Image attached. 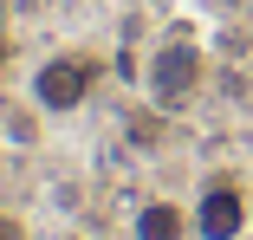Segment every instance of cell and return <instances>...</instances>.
Returning <instances> with one entry per match:
<instances>
[{"instance_id":"1","label":"cell","mask_w":253,"mask_h":240,"mask_svg":"<svg viewBox=\"0 0 253 240\" xmlns=\"http://www.w3.org/2000/svg\"><path fill=\"white\" fill-rule=\"evenodd\" d=\"M201 78H208L201 45L182 39V33H169L163 45H149V59H143V98L156 104V111H182L195 91H201Z\"/></svg>"},{"instance_id":"4","label":"cell","mask_w":253,"mask_h":240,"mask_svg":"<svg viewBox=\"0 0 253 240\" xmlns=\"http://www.w3.org/2000/svg\"><path fill=\"white\" fill-rule=\"evenodd\" d=\"M130 240H195V214L169 195H149L136 214H130Z\"/></svg>"},{"instance_id":"3","label":"cell","mask_w":253,"mask_h":240,"mask_svg":"<svg viewBox=\"0 0 253 240\" xmlns=\"http://www.w3.org/2000/svg\"><path fill=\"white\" fill-rule=\"evenodd\" d=\"M188 214H195V240H240L247 221H253V201H247V188H240V182L214 175V182L188 201Z\"/></svg>"},{"instance_id":"7","label":"cell","mask_w":253,"mask_h":240,"mask_svg":"<svg viewBox=\"0 0 253 240\" xmlns=\"http://www.w3.org/2000/svg\"><path fill=\"white\" fill-rule=\"evenodd\" d=\"M65 240H84V234H65Z\"/></svg>"},{"instance_id":"2","label":"cell","mask_w":253,"mask_h":240,"mask_svg":"<svg viewBox=\"0 0 253 240\" xmlns=\"http://www.w3.org/2000/svg\"><path fill=\"white\" fill-rule=\"evenodd\" d=\"M91 84H97V59L91 52H52V59L33 65V104L45 117H72L91 98Z\"/></svg>"},{"instance_id":"5","label":"cell","mask_w":253,"mask_h":240,"mask_svg":"<svg viewBox=\"0 0 253 240\" xmlns=\"http://www.w3.org/2000/svg\"><path fill=\"white\" fill-rule=\"evenodd\" d=\"M7 65H13V45H7V33H0V78H7Z\"/></svg>"},{"instance_id":"6","label":"cell","mask_w":253,"mask_h":240,"mask_svg":"<svg viewBox=\"0 0 253 240\" xmlns=\"http://www.w3.org/2000/svg\"><path fill=\"white\" fill-rule=\"evenodd\" d=\"M0 240H20V227H13V221H0Z\"/></svg>"}]
</instances>
